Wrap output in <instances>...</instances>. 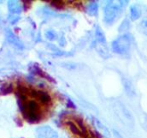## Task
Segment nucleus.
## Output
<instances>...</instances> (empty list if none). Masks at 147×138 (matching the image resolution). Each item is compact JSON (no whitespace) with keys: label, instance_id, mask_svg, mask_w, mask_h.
Segmentation results:
<instances>
[{"label":"nucleus","instance_id":"obj_6","mask_svg":"<svg viewBox=\"0 0 147 138\" xmlns=\"http://www.w3.org/2000/svg\"><path fill=\"white\" fill-rule=\"evenodd\" d=\"M8 7L9 11L13 14H19L22 10V4L18 1H9L8 3Z\"/></svg>","mask_w":147,"mask_h":138},{"label":"nucleus","instance_id":"obj_2","mask_svg":"<svg viewBox=\"0 0 147 138\" xmlns=\"http://www.w3.org/2000/svg\"><path fill=\"white\" fill-rule=\"evenodd\" d=\"M127 3V1H118L109 2L105 8V22L106 23L111 24L113 23L117 17L120 16V14L122 11V9L126 4Z\"/></svg>","mask_w":147,"mask_h":138},{"label":"nucleus","instance_id":"obj_9","mask_svg":"<svg viewBox=\"0 0 147 138\" xmlns=\"http://www.w3.org/2000/svg\"><path fill=\"white\" fill-rule=\"evenodd\" d=\"M98 11V4L97 2H92L86 7V12L90 16H97Z\"/></svg>","mask_w":147,"mask_h":138},{"label":"nucleus","instance_id":"obj_5","mask_svg":"<svg viewBox=\"0 0 147 138\" xmlns=\"http://www.w3.org/2000/svg\"><path fill=\"white\" fill-rule=\"evenodd\" d=\"M38 138H56L57 133L50 127H42L38 131Z\"/></svg>","mask_w":147,"mask_h":138},{"label":"nucleus","instance_id":"obj_3","mask_svg":"<svg viewBox=\"0 0 147 138\" xmlns=\"http://www.w3.org/2000/svg\"><path fill=\"white\" fill-rule=\"evenodd\" d=\"M112 50L117 54H126L131 47V38L128 35H123L118 37L112 42Z\"/></svg>","mask_w":147,"mask_h":138},{"label":"nucleus","instance_id":"obj_1","mask_svg":"<svg viewBox=\"0 0 147 138\" xmlns=\"http://www.w3.org/2000/svg\"><path fill=\"white\" fill-rule=\"evenodd\" d=\"M20 108L25 118L30 122H35L39 118L38 105L34 101H26L24 95H21L19 99Z\"/></svg>","mask_w":147,"mask_h":138},{"label":"nucleus","instance_id":"obj_8","mask_svg":"<svg viewBox=\"0 0 147 138\" xmlns=\"http://www.w3.org/2000/svg\"><path fill=\"white\" fill-rule=\"evenodd\" d=\"M95 36L98 44H102V45H106V39L105 35L104 34L102 29L100 27H97L96 31H95Z\"/></svg>","mask_w":147,"mask_h":138},{"label":"nucleus","instance_id":"obj_7","mask_svg":"<svg viewBox=\"0 0 147 138\" xmlns=\"http://www.w3.org/2000/svg\"><path fill=\"white\" fill-rule=\"evenodd\" d=\"M141 14H142V10L139 5L134 4L130 8V16H131V19L133 21L138 20L141 16Z\"/></svg>","mask_w":147,"mask_h":138},{"label":"nucleus","instance_id":"obj_11","mask_svg":"<svg viewBox=\"0 0 147 138\" xmlns=\"http://www.w3.org/2000/svg\"><path fill=\"white\" fill-rule=\"evenodd\" d=\"M45 36L49 40H56L57 39V34L53 30H47L45 32Z\"/></svg>","mask_w":147,"mask_h":138},{"label":"nucleus","instance_id":"obj_10","mask_svg":"<svg viewBox=\"0 0 147 138\" xmlns=\"http://www.w3.org/2000/svg\"><path fill=\"white\" fill-rule=\"evenodd\" d=\"M140 32H142L144 35H147V16H146L140 22Z\"/></svg>","mask_w":147,"mask_h":138},{"label":"nucleus","instance_id":"obj_4","mask_svg":"<svg viewBox=\"0 0 147 138\" xmlns=\"http://www.w3.org/2000/svg\"><path fill=\"white\" fill-rule=\"evenodd\" d=\"M6 38H7L8 41H9L10 44H12L13 46H15L17 49H19V50H23L24 46H23L22 42L16 35H14L11 31H9V30H8V31L6 32Z\"/></svg>","mask_w":147,"mask_h":138}]
</instances>
